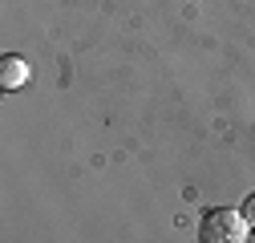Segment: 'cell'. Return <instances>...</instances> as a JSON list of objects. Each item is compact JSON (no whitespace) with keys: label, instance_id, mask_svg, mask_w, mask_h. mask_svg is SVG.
Returning <instances> with one entry per match:
<instances>
[{"label":"cell","instance_id":"cell-1","mask_svg":"<svg viewBox=\"0 0 255 243\" xmlns=\"http://www.w3.org/2000/svg\"><path fill=\"white\" fill-rule=\"evenodd\" d=\"M251 223L243 219V211L231 207H211L199 223V243H247Z\"/></svg>","mask_w":255,"mask_h":243},{"label":"cell","instance_id":"cell-2","mask_svg":"<svg viewBox=\"0 0 255 243\" xmlns=\"http://www.w3.org/2000/svg\"><path fill=\"white\" fill-rule=\"evenodd\" d=\"M28 81V65H24V57H16V53H4L0 57V89H20Z\"/></svg>","mask_w":255,"mask_h":243},{"label":"cell","instance_id":"cell-3","mask_svg":"<svg viewBox=\"0 0 255 243\" xmlns=\"http://www.w3.org/2000/svg\"><path fill=\"white\" fill-rule=\"evenodd\" d=\"M243 219H247V223H251V227H255V195H251V199H247V203H243Z\"/></svg>","mask_w":255,"mask_h":243}]
</instances>
